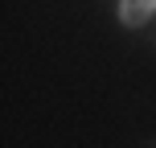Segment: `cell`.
<instances>
[{
    "label": "cell",
    "instance_id": "obj_1",
    "mask_svg": "<svg viewBox=\"0 0 156 148\" xmlns=\"http://www.w3.org/2000/svg\"><path fill=\"white\" fill-rule=\"evenodd\" d=\"M115 16H119L123 29H140V25H148L156 16V0H119Z\"/></svg>",
    "mask_w": 156,
    "mask_h": 148
}]
</instances>
